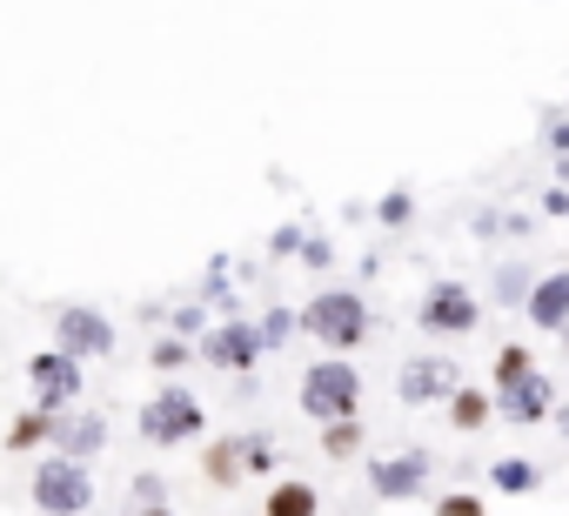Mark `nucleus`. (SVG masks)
I'll use <instances>...</instances> for the list:
<instances>
[{"label": "nucleus", "instance_id": "nucleus-1", "mask_svg": "<svg viewBox=\"0 0 569 516\" xmlns=\"http://www.w3.org/2000/svg\"><path fill=\"white\" fill-rule=\"evenodd\" d=\"M302 416L309 423H342L362 416V369L349 356H322L302 369Z\"/></svg>", "mask_w": 569, "mask_h": 516}, {"label": "nucleus", "instance_id": "nucleus-2", "mask_svg": "<svg viewBox=\"0 0 569 516\" xmlns=\"http://www.w3.org/2000/svg\"><path fill=\"white\" fill-rule=\"evenodd\" d=\"M296 322H302L329 356H349V349H362V336H369V302H362L356 289H329V296H316Z\"/></svg>", "mask_w": 569, "mask_h": 516}, {"label": "nucleus", "instance_id": "nucleus-3", "mask_svg": "<svg viewBox=\"0 0 569 516\" xmlns=\"http://www.w3.org/2000/svg\"><path fill=\"white\" fill-rule=\"evenodd\" d=\"M201 429H208V409H201V396H194V389H181V383H168L154 403H141V436H148L154 449L201 443Z\"/></svg>", "mask_w": 569, "mask_h": 516}, {"label": "nucleus", "instance_id": "nucleus-4", "mask_svg": "<svg viewBox=\"0 0 569 516\" xmlns=\"http://www.w3.org/2000/svg\"><path fill=\"white\" fill-rule=\"evenodd\" d=\"M34 509H41V516H88V509H94V476H88V463L41 456V463H34Z\"/></svg>", "mask_w": 569, "mask_h": 516}, {"label": "nucleus", "instance_id": "nucleus-5", "mask_svg": "<svg viewBox=\"0 0 569 516\" xmlns=\"http://www.w3.org/2000/svg\"><path fill=\"white\" fill-rule=\"evenodd\" d=\"M28 389H34V409H41V416H61V409L81 403L88 376H81L74 356H61V349H34V356H28Z\"/></svg>", "mask_w": 569, "mask_h": 516}, {"label": "nucleus", "instance_id": "nucleus-6", "mask_svg": "<svg viewBox=\"0 0 569 516\" xmlns=\"http://www.w3.org/2000/svg\"><path fill=\"white\" fill-rule=\"evenodd\" d=\"M54 349L74 356V363L114 356V322H108L94 302H68V309H54Z\"/></svg>", "mask_w": 569, "mask_h": 516}, {"label": "nucleus", "instance_id": "nucleus-7", "mask_svg": "<svg viewBox=\"0 0 569 516\" xmlns=\"http://www.w3.org/2000/svg\"><path fill=\"white\" fill-rule=\"evenodd\" d=\"M456 389H462V376H456V363H449V356H436V349L409 356V363H402V376H396V396H402L409 409H436V403H449Z\"/></svg>", "mask_w": 569, "mask_h": 516}, {"label": "nucleus", "instance_id": "nucleus-8", "mask_svg": "<svg viewBox=\"0 0 569 516\" xmlns=\"http://www.w3.org/2000/svg\"><path fill=\"white\" fill-rule=\"evenodd\" d=\"M416 322H422V336H476V322H482V302H476L462 282H436V289L422 296Z\"/></svg>", "mask_w": 569, "mask_h": 516}, {"label": "nucleus", "instance_id": "nucleus-9", "mask_svg": "<svg viewBox=\"0 0 569 516\" xmlns=\"http://www.w3.org/2000/svg\"><path fill=\"white\" fill-rule=\"evenodd\" d=\"M429 476H436V456H429V449H402V456H376V463H369V489H376L382 503L422 496Z\"/></svg>", "mask_w": 569, "mask_h": 516}, {"label": "nucleus", "instance_id": "nucleus-10", "mask_svg": "<svg viewBox=\"0 0 569 516\" xmlns=\"http://www.w3.org/2000/svg\"><path fill=\"white\" fill-rule=\"evenodd\" d=\"M261 356H268V349H261V329H254V322H221V329L201 336V363L221 369V376H248Z\"/></svg>", "mask_w": 569, "mask_h": 516}, {"label": "nucleus", "instance_id": "nucleus-11", "mask_svg": "<svg viewBox=\"0 0 569 516\" xmlns=\"http://www.w3.org/2000/svg\"><path fill=\"white\" fill-rule=\"evenodd\" d=\"M496 416H502V423H516V429H536V423H549V416H556V383H549L542 369H529L522 383L496 389Z\"/></svg>", "mask_w": 569, "mask_h": 516}, {"label": "nucleus", "instance_id": "nucleus-12", "mask_svg": "<svg viewBox=\"0 0 569 516\" xmlns=\"http://www.w3.org/2000/svg\"><path fill=\"white\" fill-rule=\"evenodd\" d=\"M108 449V416H94V409H61L54 416V436H48V456H68V463H88V456H101Z\"/></svg>", "mask_w": 569, "mask_h": 516}, {"label": "nucleus", "instance_id": "nucleus-13", "mask_svg": "<svg viewBox=\"0 0 569 516\" xmlns=\"http://www.w3.org/2000/svg\"><path fill=\"white\" fill-rule=\"evenodd\" d=\"M522 316H529L542 336H569V269L536 276V282H529V296H522Z\"/></svg>", "mask_w": 569, "mask_h": 516}, {"label": "nucleus", "instance_id": "nucleus-14", "mask_svg": "<svg viewBox=\"0 0 569 516\" xmlns=\"http://www.w3.org/2000/svg\"><path fill=\"white\" fill-rule=\"evenodd\" d=\"M261 516H322V489L309 476H274L261 496Z\"/></svg>", "mask_w": 569, "mask_h": 516}, {"label": "nucleus", "instance_id": "nucleus-15", "mask_svg": "<svg viewBox=\"0 0 569 516\" xmlns=\"http://www.w3.org/2000/svg\"><path fill=\"white\" fill-rule=\"evenodd\" d=\"M489 489H496V496H529V489H542V463H529V456H496V463H489Z\"/></svg>", "mask_w": 569, "mask_h": 516}, {"label": "nucleus", "instance_id": "nucleus-16", "mask_svg": "<svg viewBox=\"0 0 569 516\" xmlns=\"http://www.w3.org/2000/svg\"><path fill=\"white\" fill-rule=\"evenodd\" d=\"M442 409H449V423H456L462 436H476V429H489V416H496V396H489V389H469V383H462V389H456V396H449Z\"/></svg>", "mask_w": 569, "mask_h": 516}, {"label": "nucleus", "instance_id": "nucleus-17", "mask_svg": "<svg viewBox=\"0 0 569 516\" xmlns=\"http://www.w3.org/2000/svg\"><path fill=\"white\" fill-rule=\"evenodd\" d=\"M48 436H54V416H41V409H21V416L8 423V449H14V456L48 449Z\"/></svg>", "mask_w": 569, "mask_h": 516}, {"label": "nucleus", "instance_id": "nucleus-18", "mask_svg": "<svg viewBox=\"0 0 569 516\" xmlns=\"http://www.w3.org/2000/svg\"><path fill=\"white\" fill-rule=\"evenodd\" d=\"M322 456H329V463H349V456H362V416L322 423Z\"/></svg>", "mask_w": 569, "mask_h": 516}, {"label": "nucleus", "instance_id": "nucleus-19", "mask_svg": "<svg viewBox=\"0 0 569 516\" xmlns=\"http://www.w3.org/2000/svg\"><path fill=\"white\" fill-rule=\"evenodd\" d=\"M234 449H241V476H268L274 483V436H261V429H248V436H234Z\"/></svg>", "mask_w": 569, "mask_h": 516}, {"label": "nucleus", "instance_id": "nucleus-20", "mask_svg": "<svg viewBox=\"0 0 569 516\" xmlns=\"http://www.w3.org/2000/svg\"><path fill=\"white\" fill-rule=\"evenodd\" d=\"M201 476H208V483H221V489H234V483H241V449H234V436L208 443V456H201Z\"/></svg>", "mask_w": 569, "mask_h": 516}, {"label": "nucleus", "instance_id": "nucleus-21", "mask_svg": "<svg viewBox=\"0 0 569 516\" xmlns=\"http://www.w3.org/2000/svg\"><path fill=\"white\" fill-rule=\"evenodd\" d=\"M529 369H536V356H529L522 343H509V349L496 356V369H489V396H496V389H509V383H522Z\"/></svg>", "mask_w": 569, "mask_h": 516}, {"label": "nucleus", "instance_id": "nucleus-22", "mask_svg": "<svg viewBox=\"0 0 569 516\" xmlns=\"http://www.w3.org/2000/svg\"><path fill=\"white\" fill-rule=\"evenodd\" d=\"M188 356H194V349H188V343H181V336H161V343H154V349H148V363H154V376H174V369H181V363H188Z\"/></svg>", "mask_w": 569, "mask_h": 516}, {"label": "nucleus", "instance_id": "nucleus-23", "mask_svg": "<svg viewBox=\"0 0 569 516\" xmlns=\"http://www.w3.org/2000/svg\"><path fill=\"white\" fill-rule=\"evenodd\" d=\"M436 516H489V503L476 489H449V496H436Z\"/></svg>", "mask_w": 569, "mask_h": 516}, {"label": "nucleus", "instance_id": "nucleus-24", "mask_svg": "<svg viewBox=\"0 0 569 516\" xmlns=\"http://www.w3.org/2000/svg\"><path fill=\"white\" fill-rule=\"evenodd\" d=\"M254 329H261V349H281V343L296 336V316L289 309H268V322H254Z\"/></svg>", "mask_w": 569, "mask_h": 516}, {"label": "nucleus", "instance_id": "nucleus-25", "mask_svg": "<svg viewBox=\"0 0 569 516\" xmlns=\"http://www.w3.org/2000/svg\"><path fill=\"white\" fill-rule=\"evenodd\" d=\"M522 296H529V269H502V276H496V302L522 309Z\"/></svg>", "mask_w": 569, "mask_h": 516}, {"label": "nucleus", "instance_id": "nucleus-26", "mask_svg": "<svg viewBox=\"0 0 569 516\" xmlns=\"http://www.w3.org/2000/svg\"><path fill=\"white\" fill-rule=\"evenodd\" d=\"M376 215H382L389 228H402V221L416 215V201H409V188H396V195H382V208H376Z\"/></svg>", "mask_w": 569, "mask_h": 516}, {"label": "nucleus", "instance_id": "nucleus-27", "mask_svg": "<svg viewBox=\"0 0 569 516\" xmlns=\"http://www.w3.org/2000/svg\"><path fill=\"white\" fill-rule=\"evenodd\" d=\"M134 503H141V509H161V503H168V483H161L154 469H148V476H134Z\"/></svg>", "mask_w": 569, "mask_h": 516}, {"label": "nucleus", "instance_id": "nucleus-28", "mask_svg": "<svg viewBox=\"0 0 569 516\" xmlns=\"http://www.w3.org/2000/svg\"><path fill=\"white\" fill-rule=\"evenodd\" d=\"M134 516H181V509H174V503H161V509H134Z\"/></svg>", "mask_w": 569, "mask_h": 516}]
</instances>
